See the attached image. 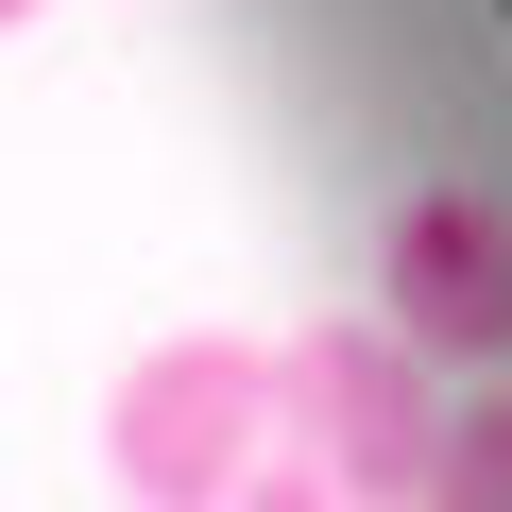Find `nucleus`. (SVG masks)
Returning <instances> with one entry per match:
<instances>
[{
	"instance_id": "39448f33",
	"label": "nucleus",
	"mask_w": 512,
	"mask_h": 512,
	"mask_svg": "<svg viewBox=\"0 0 512 512\" xmlns=\"http://www.w3.org/2000/svg\"><path fill=\"white\" fill-rule=\"evenodd\" d=\"M222 512H342V495H325V478H291V461H256V478H239Z\"/></svg>"
},
{
	"instance_id": "f257e3e1",
	"label": "nucleus",
	"mask_w": 512,
	"mask_h": 512,
	"mask_svg": "<svg viewBox=\"0 0 512 512\" xmlns=\"http://www.w3.org/2000/svg\"><path fill=\"white\" fill-rule=\"evenodd\" d=\"M274 444H291V478H325L342 512H393V495H427L444 376H427L393 325H308V342L274 359Z\"/></svg>"
},
{
	"instance_id": "7ed1b4c3",
	"label": "nucleus",
	"mask_w": 512,
	"mask_h": 512,
	"mask_svg": "<svg viewBox=\"0 0 512 512\" xmlns=\"http://www.w3.org/2000/svg\"><path fill=\"white\" fill-rule=\"evenodd\" d=\"M376 308L393 342L444 376V359H512V205L478 188H410L393 239H376Z\"/></svg>"
},
{
	"instance_id": "f03ea898",
	"label": "nucleus",
	"mask_w": 512,
	"mask_h": 512,
	"mask_svg": "<svg viewBox=\"0 0 512 512\" xmlns=\"http://www.w3.org/2000/svg\"><path fill=\"white\" fill-rule=\"evenodd\" d=\"M103 461L137 512H222L256 461H274V359L256 342H154L103 393Z\"/></svg>"
},
{
	"instance_id": "423d86ee",
	"label": "nucleus",
	"mask_w": 512,
	"mask_h": 512,
	"mask_svg": "<svg viewBox=\"0 0 512 512\" xmlns=\"http://www.w3.org/2000/svg\"><path fill=\"white\" fill-rule=\"evenodd\" d=\"M18 18H35V0H0V35H18Z\"/></svg>"
},
{
	"instance_id": "20e7f679",
	"label": "nucleus",
	"mask_w": 512,
	"mask_h": 512,
	"mask_svg": "<svg viewBox=\"0 0 512 512\" xmlns=\"http://www.w3.org/2000/svg\"><path fill=\"white\" fill-rule=\"evenodd\" d=\"M427 512H512V393H444V444H427Z\"/></svg>"
}]
</instances>
